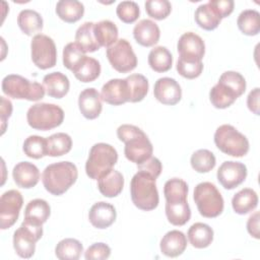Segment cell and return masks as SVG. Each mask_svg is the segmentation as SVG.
<instances>
[{
    "mask_svg": "<svg viewBox=\"0 0 260 260\" xmlns=\"http://www.w3.org/2000/svg\"><path fill=\"white\" fill-rule=\"evenodd\" d=\"M187 237L194 248L204 249L213 241V230L206 223L195 222L189 228Z\"/></svg>",
    "mask_w": 260,
    "mask_h": 260,
    "instance_id": "4316f807",
    "label": "cell"
},
{
    "mask_svg": "<svg viewBox=\"0 0 260 260\" xmlns=\"http://www.w3.org/2000/svg\"><path fill=\"white\" fill-rule=\"evenodd\" d=\"M258 205V195L251 188H244L236 193L232 199V206L236 213L244 215L253 211Z\"/></svg>",
    "mask_w": 260,
    "mask_h": 260,
    "instance_id": "484cf974",
    "label": "cell"
},
{
    "mask_svg": "<svg viewBox=\"0 0 260 260\" xmlns=\"http://www.w3.org/2000/svg\"><path fill=\"white\" fill-rule=\"evenodd\" d=\"M74 76L81 82H91L101 74L100 62L88 56H84L72 70Z\"/></svg>",
    "mask_w": 260,
    "mask_h": 260,
    "instance_id": "83f0119b",
    "label": "cell"
},
{
    "mask_svg": "<svg viewBox=\"0 0 260 260\" xmlns=\"http://www.w3.org/2000/svg\"><path fill=\"white\" fill-rule=\"evenodd\" d=\"M17 24L23 34L32 36L38 35L43 29L44 21L39 12L31 9H23L18 13Z\"/></svg>",
    "mask_w": 260,
    "mask_h": 260,
    "instance_id": "f1b7e54d",
    "label": "cell"
},
{
    "mask_svg": "<svg viewBox=\"0 0 260 260\" xmlns=\"http://www.w3.org/2000/svg\"><path fill=\"white\" fill-rule=\"evenodd\" d=\"M187 183L179 178L168 180L164 186V195L166 202H181L187 201L188 196Z\"/></svg>",
    "mask_w": 260,
    "mask_h": 260,
    "instance_id": "74e56055",
    "label": "cell"
},
{
    "mask_svg": "<svg viewBox=\"0 0 260 260\" xmlns=\"http://www.w3.org/2000/svg\"><path fill=\"white\" fill-rule=\"evenodd\" d=\"M239 29L246 36H256L260 31V14L257 10L246 9L237 19Z\"/></svg>",
    "mask_w": 260,
    "mask_h": 260,
    "instance_id": "f35d334b",
    "label": "cell"
},
{
    "mask_svg": "<svg viewBox=\"0 0 260 260\" xmlns=\"http://www.w3.org/2000/svg\"><path fill=\"white\" fill-rule=\"evenodd\" d=\"M135 41L143 47L154 46L160 37L158 25L150 19H141L133 28Z\"/></svg>",
    "mask_w": 260,
    "mask_h": 260,
    "instance_id": "7402d4cb",
    "label": "cell"
},
{
    "mask_svg": "<svg viewBox=\"0 0 260 260\" xmlns=\"http://www.w3.org/2000/svg\"><path fill=\"white\" fill-rule=\"evenodd\" d=\"M208 3L215 9L221 19L234 11L235 3L233 0H209Z\"/></svg>",
    "mask_w": 260,
    "mask_h": 260,
    "instance_id": "681fc988",
    "label": "cell"
},
{
    "mask_svg": "<svg viewBox=\"0 0 260 260\" xmlns=\"http://www.w3.org/2000/svg\"><path fill=\"white\" fill-rule=\"evenodd\" d=\"M43 85L49 96L62 99L68 93L70 82L65 74L61 72H52L44 76Z\"/></svg>",
    "mask_w": 260,
    "mask_h": 260,
    "instance_id": "603a6c76",
    "label": "cell"
},
{
    "mask_svg": "<svg viewBox=\"0 0 260 260\" xmlns=\"http://www.w3.org/2000/svg\"><path fill=\"white\" fill-rule=\"evenodd\" d=\"M124 187V177L116 170H111L109 173L104 175L98 180V188L102 195L105 197H116L118 196Z\"/></svg>",
    "mask_w": 260,
    "mask_h": 260,
    "instance_id": "d4e9b609",
    "label": "cell"
},
{
    "mask_svg": "<svg viewBox=\"0 0 260 260\" xmlns=\"http://www.w3.org/2000/svg\"><path fill=\"white\" fill-rule=\"evenodd\" d=\"M106 54L112 67L120 73L130 72L137 66V57L125 39H120L107 48Z\"/></svg>",
    "mask_w": 260,
    "mask_h": 260,
    "instance_id": "8fae6325",
    "label": "cell"
},
{
    "mask_svg": "<svg viewBox=\"0 0 260 260\" xmlns=\"http://www.w3.org/2000/svg\"><path fill=\"white\" fill-rule=\"evenodd\" d=\"M159 248L165 256L171 258L178 257L187 248V237L181 231H170L160 240Z\"/></svg>",
    "mask_w": 260,
    "mask_h": 260,
    "instance_id": "44dd1931",
    "label": "cell"
},
{
    "mask_svg": "<svg viewBox=\"0 0 260 260\" xmlns=\"http://www.w3.org/2000/svg\"><path fill=\"white\" fill-rule=\"evenodd\" d=\"M22 149L24 154L30 158H42L47 155L46 138L38 135H30L24 140Z\"/></svg>",
    "mask_w": 260,
    "mask_h": 260,
    "instance_id": "b9f144b4",
    "label": "cell"
},
{
    "mask_svg": "<svg viewBox=\"0 0 260 260\" xmlns=\"http://www.w3.org/2000/svg\"><path fill=\"white\" fill-rule=\"evenodd\" d=\"M259 219H260V213L259 211L254 212L247 221V231L248 233L255 239H259L260 238V234H259Z\"/></svg>",
    "mask_w": 260,
    "mask_h": 260,
    "instance_id": "816d5d0a",
    "label": "cell"
},
{
    "mask_svg": "<svg viewBox=\"0 0 260 260\" xmlns=\"http://www.w3.org/2000/svg\"><path fill=\"white\" fill-rule=\"evenodd\" d=\"M216 177L219 184L224 189L232 190L240 186L246 180L247 167L240 161H223L217 170Z\"/></svg>",
    "mask_w": 260,
    "mask_h": 260,
    "instance_id": "9a60e30c",
    "label": "cell"
},
{
    "mask_svg": "<svg viewBox=\"0 0 260 260\" xmlns=\"http://www.w3.org/2000/svg\"><path fill=\"white\" fill-rule=\"evenodd\" d=\"M94 23L86 21L82 23L75 32V43L85 52L92 53L98 51L101 47L99 46L93 31Z\"/></svg>",
    "mask_w": 260,
    "mask_h": 260,
    "instance_id": "d6a6232c",
    "label": "cell"
},
{
    "mask_svg": "<svg viewBox=\"0 0 260 260\" xmlns=\"http://www.w3.org/2000/svg\"><path fill=\"white\" fill-rule=\"evenodd\" d=\"M78 171L71 161H59L45 168L42 182L45 189L55 196L64 194L77 180Z\"/></svg>",
    "mask_w": 260,
    "mask_h": 260,
    "instance_id": "3957f363",
    "label": "cell"
},
{
    "mask_svg": "<svg viewBox=\"0 0 260 260\" xmlns=\"http://www.w3.org/2000/svg\"><path fill=\"white\" fill-rule=\"evenodd\" d=\"M111 255V248L105 243H94L84 252L86 260H105Z\"/></svg>",
    "mask_w": 260,
    "mask_h": 260,
    "instance_id": "7dc6e473",
    "label": "cell"
},
{
    "mask_svg": "<svg viewBox=\"0 0 260 260\" xmlns=\"http://www.w3.org/2000/svg\"><path fill=\"white\" fill-rule=\"evenodd\" d=\"M154 98L164 105H177L182 99V89L176 79L171 77L158 78L153 87Z\"/></svg>",
    "mask_w": 260,
    "mask_h": 260,
    "instance_id": "e0dca14e",
    "label": "cell"
},
{
    "mask_svg": "<svg viewBox=\"0 0 260 260\" xmlns=\"http://www.w3.org/2000/svg\"><path fill=\"white\" fill-rule=\"evenodd\" d=\"M23 204V198L19 191L8 190L0 198V228L7 230L11 228L18 219L20 209Z\"/></svg>",
    "mask_w": 260,
    "mask_h": 260,
    "instance_id": "4fadbf2b",
    "label": "cell"
},
{
    "mask_svg": "<svg viewBox=\"0 0 260 260\" xmlns=\"http://www.w3.org/2000/svg\"><path fill=\"white\" fill-rule=\"evenodd\" d=\"M191 167L197 173H208L216 164L214 154L208 149H198L191 155Z\"/></svg>",
    "mask_w": 260,
    "mask_h": 260,
    "instance_id": "60d3db41",
    "label": "cell"
},
{
    "mask_svg": "<svg viewBox=\"0 0 260 260\" xmlns=\"http://www.w3.org/2000/svg\"><path fill=\"white\" fill-rule=\"evenodd\" d=\"M148 65L155 72H167L172 68L173 56L166 47H154L148 54Z\"/></svg>",
    "mask_w": 260,
    "mask_h": 260,
    "instance_id": "e575fe53",
    "label": "cell"
},
{
    "mask_svg": "<svg viewBox=\"0 0 260 260\" xmlns=\"http://www.w3.org/2000/svg\"><path fill=\"white\" fill-rule=\"evenodd\" d=\"M193 199L199 213L207 218H213L223 211V198L214 184L202 182L194 188Z\"/></svg>",
    "mask_w": 260,
    "mask_h": 260,
    "instance_id": "9c48e42d",
    "label": "cell"
},
{
    "mask_svg": "<svg viewBox=\"0 0 260 260\" xmlns=\"http://www.w3.org/2000/svg\"><path fill=\"white\" fill-rule=\"evenodd\" d=\"M56 13L63 21L73 23L83 16L84 6L77 0H60L56 4Z\"/></svg>",
    "mask_w": 260,
    "mask_h": 260,
    "instance_id": "f546056e",
    "label": "cell"
},
{
    "mask_svg": "<svg viewBox=\"0 0 260 260\" xmlns=\"http://www.w3.org/2000/svg\"><path fill=\"white\" fill-rule=\"evenodd\" d=\"M179 59L190 62L202 61L205 54L204 41L195 32L188 31L183 34L177 44Z\"/></svg>",
    "mask_w": 260,
    "mask_h": 260,
    "instance_id": "5bb4252c",
    "label": "cell"
},
{
    "mask_svg": "<svg viewBox=\"0 0 260 260\" xmlns=\"http://www.w3.org/2000/svg\"><path fill=\"white\" fill-rule=\"evenodd\" d=\"M117 136L125 143L124 153L128 160L140 165L152 156L153 146L147 135L137 126L123 124L118 127Z\"/></svg>",
    "mask_w": 260,
    "mask_h": 260,
    "instance_id": "6da1fadb",
    "label": "cell"
},
{
    "mask_svg": "<svg viewBox=\"0 0 260 260\" xmlns=\"http://www.w3.org/2000/svg\"><path fill=\"white\" fill-rule=\"evenodd\" d=\"M117 160L118 152L114 146L104 142L95 143L91 146L85 162L86 175L92 180H99L113 170Z\"/></svg>",
    "mask_w": 260,
    "mask_h": 260,
    "instance_id": "5b68a950",
    "label": "cell"
},
{
    "mask_svg": "<svg viewBox=\"0 0 260 260\" xmlns=\"http://www.w3.org/2000/svg\"><path fill=\"white\" fill-rule=\"evenodd\" d=\"M82 252V244L72 238L61 240L55 248V255L60 260H77L80 258Z\"/></svg>",
    "mask_w": 260,
    "mask_h": 260,
    "instance_id": "8d00e7d4",
    "label": "cell"
},
{
    "mask_svg": "<svg viewBox=\"0 0 260 260\" xmlns=\"http://www.w3.org/2000/svg\"><path fill=\"white\" fill-rule=\"evenodd\" d=\"M117 16L125 23H133L140 14L139 6L134 1H122L116 8Z\"/></svg>",
    "mask_w": 260,
    "mask_h": 260,
    "instance_id": "ee69618b",
    "label": "cell"
},
{
    "mask_svg": "<svg viewBox=\"0 0 260 260\" xmlns=\"http://www.w3.org/2000/svg\"><path fill=\"white\" fill-rule=\"evenodd\" d=\"M12 114V104L9 100L1 96V111H0V119H1V128L2 134L6 128V121Z\"/></svg>",
    "mask_w": 260,
    "mask_h": 260,
    "instance_id": "f907efd6",
    "label": "cell"
},
{
    "mask_svg": "<svg viewBox=\"0 0 260 260\" xmlns=\"http://www.w3.org/2000/svg\"><path fill=\"white\" fill-rule=\"evenodd\" d=\"M101 99L113 106L123 105L130 100V91L126 79L114 78L107 81L101 90Z\"/></svg>",
    "mask_w": 260,
    "mask_h": 260,
    "instance_id": "2e32d148",
    "label": "cell"
},
{
    "mask_svg": "<svg viewBox=\"0 0 260 260\" xmlns=\"http://www.w3.org/2000/svg\"><path fill=\"white\" fill-rule=\"evenodd\" d=\"M166 215L173 225L186 224L191 217V209L187 201L166 202Z\"/></svg>",
    "mask_w": 260,
    "mask_h": 260,
    "instance_id": "836d02e7",
    "label": "cell"
},
{
    "mask_svg": "<svg viewBox=\"0 0 260 260\" xmlns=\"http://www.w3.org/2000/svg\"><path fill=\"white\" fill-rule=\"evenodd\" d=\"M213 139L216 147L228 155L242 157L249 151L250 146L247 137L230 124L217 127Z\"/></svg>",
    "mask_w": 260,
    "mask_h": 260,
    "instance_id": "ba28073f",
    "label": "cell"
},
{
    "mask_svg": "<svg viewBox=\"0 0 260 260\" xmlns=\"http://www.w3.org/2000/svg\"><path fill=\"white\" fill-rule=\"evenodd\" d=\"M78 107L84 118L88 120L98 118L103 110L101 93L93 87L83 89L78 96Z\"/></svg>",
    "mask_w": 260,
    "mask_h": 260,
    "instance_id": "ac0fdd59",
    "label": "cell"
},
{
    "mask_svg": "<svg viewBox=\"0 0 260 260\" xmlns=\"http://www.w3.org/2000/svg\"><path fill=\"white\" fill-rule=\"evenodd\" d=\"M137 167H138V171L144 172L150 175L151 177H153L154 179H156L160 175L162 170L160 160L154 156H150L145 161L141 162L140 165H137Z\"/></svg>",
    "mask_w": 260,
    "mask_h": 260,
    "instance_id": "c3c4849f",
    "label": "cell"
},
{
    "mask_svg": "<svg viewBox=\"0 0 260 260\" xmlns=\"http://www.w3.org/2000/svg\"><path fill=\"white\" fill-rule=\"evenodd\" d=\"M84 56L85 52L76 43H68L63 49V65L72 71Z\"/></svg>",
    "mask_w": 260,
    "mask_h": 260,
    "instance_id": "f6af8a7d",
    "label": "cell"
},
{
    "mask_svg": "<svg viewBox=\"0 0 260 260\" xmlns=\"http://www.w3.org/2000/svg\"><path fill=\"white\" fill-rule=\"evenodd\" d=\"M117 217L116 208L105 201L94 203L88 212L89 222L96 229L104 230L114 223Z\"/></svg>",
    "mask_w": 260,
    "mask_h": 260,
    "instance_id": "d6986e66",
    "label": "cell"
},
{
    "mask_svg": "<svg viewBox=\"0 0 260 260\" xmlns=\"http://www.w3.org/2000/svg\"><path fill=\"white\" fill-rule=\"evenodd\" d=\"M126 81L128 83L129 91H130V100L131 103L141 102L148 92V80L142 74H131L127 76Z\"/></svg>",
    "mask_w": 260,
    "mask_h": 260,
    "instance_id": "ab89813d",
    "label": "cell"
},
{
    "mask_svg": "<svg viewBox=\"0 0 260 260\" xmlns=\"http://www.w3.org/2000/svg\"><path fill=\"white\" fill-rule=\"evenodd\" d=\"M30 54L34 64L40 69H49L56 65L57 49L52 38L38 34L30 43Z\"/></svg>",
    "mask_w": 260,
    "mask_h": 260,
    "instance_id": "7c38bea8",
    "label": "cell"
},
{
    "mask_svg": "<svg viewBox=\"0 0 260 260\" xmlns=\"http://www.w3.org/2000/svg\"><path fill=\"white\" fill-rule=\"evenodd\" d=\"M47 141V155L49 156H61L68 153L72 147L71 137L64 132L55 133L48 138Z\"/></svg>",
    "mask_w": 260,
    "mask_h": 260,
    "instance_id": "d590c367",
    "label": "cell"
},
{
    "mask_svg": "<svg viewBox=\"0 0 260 260\" xmlns=\"http://www.w3.org/2000/svg\"><path fill=\"white\" fill-rule=\"evenodd\" d=\"M155 180L150 175L141 171H138L131 179V200L137 208L150 211L157 207L159 197Z\"/></svg>",
    "mask_w": 260,
    "mask_h": 260,
    "instance_id": "277c9868",
    "label": "cell"
},
{
    "mask_svg": "<svg viewBox=\"0 0 260 260\" xmlns=\"http://www.w3.org/2000/svg\"><path fill=\"white\" fill-rule=\"evenodd\" d=\"M26 120L32 129L47 131L63 123L64 111L55 104L38 103L27 110Z\"/></svg>",
    "mask_w": 260,
    "mask_h": 260,
    "instance_id": "52a82bcc",
    "label": "cell"
},
{
    "mask_svg": "<svg viewBox=\"0 0 260 260\" xmlns=\"http://www.w3.org/2000/svg\"><path fill=\"white\" fill-rule=\"evenodd\" d=\"M245 90L246 80L244 76L236 71H225L210 89L209 100L214 108L225 109L232 106Z\"/></svg>",
    "mask_w": 260,
    "mask_h": 260,
    "instance_id": "7a4b0ae2",
    "label": "cell"
},
{
    "mask_svg": "<svg viewBox=\"0 0 260 260\" xmlns=\"http://www.w3.org/2000/svg\"><path fill=\"white\" fill-rule=\"evenodd\" d=\"M2 91L9 98L15 100L40 101L45 95V87L37 81H29L17 74L6 75L2 79Z\"/></svg>",
    "mask_w": 260,
    "mask_h": 260,
    "instance_id": "8992f818",
    "label": "cell"
},
{
    "mask_svg": "<svg viewBox=\"0 0 260 260\" xmlns=\"http://www.w3.org/2000/svg\"><path fill=\"white\" fill-rule=\"evenodd\" d=\"M12 177L15 184L23 189L35 187L40 181V171L29 161H20L12 170Z\"/></svg>",
    "mask_w": 260,
    "mask_h": 260,
    "instance_id": "ffe728a7",
    "label": "cell"
},
{
    "mask_svg": "<svg viewBox=\"0 0 260 260\" xmlns=\"http://www.w3.org/2000/svg\"><path fill=\"white\" fill-rule=\"evenodd\" d=\"M176 68L178 73L181 76L187 79H194L202 73L203 63L202 61L190 62V61H184L182 59H178Z\"/></svg>",
    "mask_w": 260,
    "mask_h": 260,
    "instance_id": "bcb514c9",
    "label": "cell"
},
{
    "mask_svg": "<svg viewBox=\"0 0 260 260\" xmlns=\"http://www.w3.org/2000/svg\"><path fill=\"white\" fill-rule=\"evenodd\" d=\"M144 6L148 16L156 20L167 18L172 11V5L168 0H148Z\"/></svg>",
    "mask_w": 260,
    "mask_h": 260,
    "instance_id": "7bdbcfd3",
    "label": "cell"
},
{
    "mask_svg": "<svg viewBox=\"0 0 260 260\" xmlns=\"http://www.w3.org/2000/svg\"><path fill=\"white\" fill-rule=\"evenodd\" d=\"M43 236L42 225H36L22 221L13 234V248L21 258H30L36 252V243Z\"/></svg>",
    "mask_w": 260,
    "mask_h": 260,
    "instance_id": "30bf717a",
    "label": "cell"
},
{
    "mask_svg": "<svg viewBox=\"0 0 260 260\" xmlns=\"http://www.w3.org/2000/svg\"><path fill=\"white\" fill-rule=\"evenodd\" d=\"M194 18L196 23L205 30L215 29L221 21L218 13L208 2L201 4L196 8Z\"/></svg>",
    "mask_w": 260,
    "mask_h": 260,
    "instance_id": "1f68e13d",
    "label": "cell"
},
{
    "mask_svg": "<svg viewBox=\"0 0 260 260\" xmlns=\"http://www.w3.org/2000/svg\"><path fill=\"white\" fill-rule=\"evenodd\" d=\"M93 31L100 47L109 48L118 41V27L111 20L104 19L94 23Z\"/></svg>",
    "mask_w": 260,
    "mask_h": 260,
    "instance_id": "4dcf8cb0",
    "label": "cell"
},
{
    "mask_svg": "<svg viewBox=\"0 0 260 260\" xmlns=\"http://www.w3.org/2000/svg\"><path fill=\"white\" fill-rule=\"evenodd\" d=\"M247 106L255 115H259V87L252 89L247 98Z\"/></svg>",
    "mask_w": 260,
    "mask_h": 260,
    "instance_id": "f5cc1de1",
    "label": "cell"
},
{
    "mask_svg": "<svg viewBox=\"0 0 260 260\" xmlns=\"http://www.w3.org/2000/svg\"><path fill=\"white\" fill-rule=\"evenodd\" d=\"M50 214L51 207L46 200L40 198L34 199L25 206L24 221L36 225H43L48 220Z\"/></svg>",
    "mask_w": 260,
    "mask_h": 260,
    "instance_id": "cb8c5ba5",
    "label": "cell"
}]
</instances>
